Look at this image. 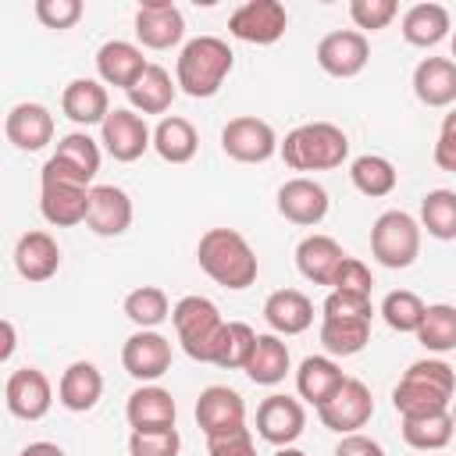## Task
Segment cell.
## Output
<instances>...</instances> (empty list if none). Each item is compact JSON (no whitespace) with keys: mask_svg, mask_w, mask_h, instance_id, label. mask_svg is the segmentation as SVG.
<instances>
[{"mask_svg":"<svg viewBox=\"0 0 456 456\" xmlns=\"http://www.w3.org/2000/svg\"><path fill=\"white\" fill-rule=\"evenodd\" d=\"M232 64H235V53L224 39L217 36H196L189 39L182 50H178V61H175V82L185 96L192 100H207L214 96L224 78L232 75Z\"/></svg>","mask_w":456,"mask_h":456,"instance_id":"3957f363","label":"cell"},{"mask_svg":"<svg viewBox=\"0 0 456 456\" xmlns=\"http://www.w3.org/2000/svg\"><path fill=\"white\" fill-rule=\"evenodd\" d=\"M403 442L410 449H420V452H438L449 445L456 424H452V413H428V417H403Z\"/></svg>","mask_w":456,"mask_h":456,"instance_id":"836d02e7","label":"cell"},{"mask_svg":"<svg viewBox=\"0 0 456 456\" xmlns=\"http://www.w3.org/2000/svg\"><path fill=\"white\" fill-rule=\"evenodd\" d=\"M264 321L274 335H303L314 324V303L299 289H278L264 299Z\"/></svg>","mask_w":456,"mask_h":456,"instance_id":"4316f807","label":"cell"},{"mask_svg":"<svg viewBox=\"0 0 456 456\" xmlns=\"http://www.w3.org/2000/svg\"><path fill=\"white\" fill-rule=\"evenodd\" d=\"M4 135L14 150L36 153L53 142V114L43 103H14L4 118Z\"/></svg>","mask_w":456,"mask_h":456,"instance_id":"ffe728a7","label":"cell"},{"mask_svg":"<svg viewBox=\"0 0 456 456\" xmlns=\"http://www.w3.org/2000/svg\"><path fill=\"white\" fill-rule=\"evenodd\" d=\"M253 346H256V331L249 324H242V321H228L224 331H221L217 353H214V367L246 370V363L253 356Z\"/></svg>","mask_w":456,"mask_h":456,"instance_id":"ab89813d","label":"cell"},{"mask_svg":"<svg viewBox=\"0 0 456 456\" xmlns=\"http://www.w3.org/2000/svg\"><path fill=\"white\" fill-rule=\"evenodd\" d=\"M103 395V374L96 363L89 360H75L64 367L61 381H57V403L71 413H89Z\"/></svg>","mask_w":456,"mask_h":456,"instance_id":"d4e9b609","label":"cell"},{"mask_svg":"<svg viewBox=\"0 0 456 456\" xmlns=\"http://www.w3.org/2000/svg\"><path fill=\"white\" fill-rule=\"evenodd\" d=\"M207 456H256L249 428H235V431L207 438Z\"/></svg>","mask_w":456,"mask_h":456,"instance_id":"c3c4849f","label":"cell"},{"mask_svg":"<svg viewBox=\"0 0 456 456\" xmlns=\"http://www.w3.org/2000/svg\"><path fill=\"white\" fill-rule=\"evenodd\" d=\"M342 260H346V249L331 235H321V232L306 235L296 246V267L314 285H331L335 274H338V267H342Z\"/></svg>","mask_w":456,"mask_h":456,"instance_id":"484cf974","label":"cell"},{"mask_svg":"<svg viewBox=\"0 0 456 456\" xmlns=\"http://www.w3.org/2000/svg\"><path fill=\"white\" fill-rule=\"evenodd\" d=\"M32 11L46 28H71L86 7H82V0H36Z\"/></svg>","mask_w":456,"mask_h":456,"instance_id":"7dc6e473","label":"cell"},{"mask_svg":"<svg viewBox=\"0 0 456 456\" xmlns=\"http://www.w3.org/2000/svg\"><path fill=\"white\" fill-rule=\"evenodd\" d=\"M196 424L207 438L214 435H224V431H235V428H246V403L235 388L228 385H210L200 392L196 399Z\"/></svg>","mask_w":456,"mask_h":456,"instance_id":"e0dca14e","label":"cell"},{"mask_svg":"<svg viewBox=\"0 0 456 456\" xmlns=\"http://www.w3.org/2000/svg\"><path fill=\"white\" fill-rule=\"evenodd\" d=\"M146 57L135 43L128 39H107L100 50H96V75L103 86H118V89H132L142 75H146Z\"/></svg>","mask_w":456,"mask_h":456,"instance_id":"d6986e66","label":"cell"},{"mask_svg":"<svg viewBox=\"0 0 456 456\" xmlns=\"http://www.w3.org/2000/svg\"><path fill=\"white\" fill-rule=\"evenodd\" d=\"M278 153L292 171H331L349 157V135L331 121H306L285 135Z\"/></svg>","mask_w":456,"mask_h":456,"instance_id":"277c9868","label":"cell"},{"mask_svg":"<svg viewBox=\"0 0 456 456\" xmlns=\"http://www.w3.org/2000/svg\"><path fill=\"white\" fill-rule=\"evenodd\" d=\"M370 253L381 267H410L420 256V224L406 210H385L370 228Z\"/></svg>","mask_w":456,"mask_h":456,"instance_id":"52a82bcc","label":"cell"},{"mask_svg":"<svg viewBox=\"0 0 456 456\" xmlns=\"http://www.w3.org/2000/svg\"><path fill=\"white\" fill-rule=\"evenodd\" d=\"M370 61V43L356 28H335L317 43V64L331 78H356Z\"/></svg>","mask_w":456,"mask_h":456,"instance_id":"7c38bea8","label":"cell"},{"mask_svg":"<svg viewBox=\"0 0 456 456\" xmlns=\"http://www.w3.org/2000/svg\"><path fill=\"white\" fill-rule=\"evenodd\" d=\"M399 14V4L395 0H349V18L356 28H385L392 18Z\"/></svg>","mask_w":456,"mask_h":456,"instance_id":"ee69618b","label":"cell"},{"mask_svg":"<svg viewBox=\"0 0 456 456\" xmlns=\"http://www.w3.org/2000/svg\"><path fill=\"white\" fill-rule=\"evenodd\" d=\"M278 146L281 142H278L274 128L264 118H253V114L232 118L221 128V150L239 164H264L278 153Z\"/></svg>","mask_w":456,"mask_h":456,"instance_id":"ba28073f","label":"cell"},{"mask_svg":"<svg viewBox=\"0 0 456 456\" xmlns=\"http://www.w3.org/2000/svg\"><path fill=\"white\" fill-rule=\"evenodd\" d=\"M321 424L335 435H356L370 417H374V399H370V388L356 378H346V385L317 410Z\"/></svg>","mask_w":456,"mask_h":456,"instance_id":"8fae6325","label":"cell"},{"mask_svg":"<svg viewBox=\"0 0 456 456\" xmlns=\"http://www.w3.org/2000/svg\"><path fill=\"white\" fill-rule=\"evenodd\" d=\"M196 260H200V267H203V274L210 281L232 289V292L249 289L256 281V274H260V264H256L253 246L235 228H207L200 235Z\"/></svg>","mask_w":456,"mask_h":456,"instance_id":"6da1fadb","label":"cell"},{"mask_svg":"<svg viewBox=\"0 0 456 456\" xmlns=\"http://www.w3.org/2000/svg\"><path fill=\"white\" fill-rule=\"evenodd\" d=\"M349 178L356 185V192L370 196V200H381L395 189L399 175H395V164L388 157H378V153H363L349 164Z\"/></svg>","mask_w":456,"mask_h":456,"instance_id":"e575fe53","label":"cell"},{"mask_svg":"<svg viewBox=\"0 0 456 456\" xmlns=\"http://www.w3.org/2000/svg\"><path fill=\"white\" fill-rule=\"evenodd\" d=\"M342 385H346V374L331 356H306L299 363V370H296V392L314 410H321Z\"/></svg>","mask_w":456,"mask_h":456,"instance_id":"f1b7e54d","label":"cell"},{"mask_svg":"<svg viewBox=\"0 0 456 456\" xmlns=\"http://www.w3.org/2000/svg\"><path fill=\"white\" fill-rule=\"evenodd\" d=\"M424 310H428L424 299L417 292H410V289H395V292H388L381 299V317L399 335H417V328L424 321Z\"/></svg>","mask_w":456,"mask_h":456,"instance_id":"60d3db41","label":"cell"},{"mask_svg":"<svg viewBox=\"0 0 456 456\" xmlns=\"http://www.w3.org/2000/svg\"><path fill=\"white\" fill-rule=\"evenodd\" d=\"M185 36V18L171 0H146L135 11V39L146 50H171Z\"/></svg>","mask_w":456,"mask_h":456,"instance_id":"2e32d148","label":"cell"},{"mask_svg":"<svg viewBox=\"0 0 456 456\" xmlns=\"http://www.w3.org/2000/svg\"><path fill=\"white\" fill-rule=\"evenodd\" d=\"M452 57H456V36H452Z\"/></svg>","mask_w":456,"mask_h":456,"instance_id":"9f6ffc18","label":"cell"},{"mask_svg":"<svg viewBox=\"0 0 456 456\" xmlns=\"http://www.w3.org/2000/svg\"><path fill=\"white\" fill-rule=\"evenodd\" d=\"M100 142H103V150H107L118 164H132V160H139V157L153 146V132L146 128V121H142L135 110L114 107V110L107 114V121L100 125Z\"/></svg>","mask_w":456,"mask_h":456,"instance_id":"30bf717a","label":"cell"},{"mask_svg":"<svg viewBox=\"0 0 456 456\" xmlns=\"http://www.w3.org/2000/svg\"><path fill=\"white\" fill-rule=\"evenodd\" d=\"M18 456H68L61 445H53V442H28Z\"/></svg>","mask_w":456,"mask_h":456,"instance_id":"816d5d0a","label":"cell"},{"mask_svg":"<svg viewBox=\"0 0 456 456\" xmlns=\"http://www.w3.org/2000/svg\"><path fill=\"white\" fill-rule=\"evenodd\" d=\"M171 324L178 331L185 356H192L200 363H214V353H217V342H221V331L228 321L207 296H182L171 306Z\"/></svg>","mask_w":456,"mask_h":456,"instance_id":"8992f818","label":"cell"},{"mask_svg":"<svg viewBox=\"0 0 456 456\" xmlns=\"http://www.w3.org/2000/svg\"><path fill=\"white\" fill-rule=\"evenodd\" d=\"M175 399L167 388L160 385H139L128 403H125V417L132 431H160V428H175Z\"/></svg>","mask_w":456,"mask_h":456,"instance_id":"603a6c76","label":"cell"},{"mask_svg":"<svg viewBox=\"0 0 456 456\" xmlns=\"http://www.w3.org/2000/svg\"><path fill=\"white\" fill-rule=\"evenodd\" d=\"M61 267V246L50 232H25L14 242V271L25 281H46Z\"/></svg>","mask_w":456,"mask_h":456,"instance_id":"cb8c5ba5","label":"cell"},{"mask_svg":"<svg viewBox=\"0 0 456 456\" xmlns=\"http://www.w3.org/2000/svg\"><path fill=\"white\" fill-rule=\"evenodd\" d=\"M324 317H342V321H370L374 317V306H370V296H349V292H328L324 306H321Z\"/></svg>","mask_w":456,"mask_h":456,"instance_id":"f6af8a7d","label":"cell"},{"mask_svg":"<svg viewBox=\"0 0 456 456\" xmlns=\"http://www.w3.org/2000/svg\"><path fill=\"white\" fill-rule=\"evenodd\" d=\"M420 228H428L431 239H456V192L452 189H431L420 200Z\"/></svg>","mask_w":456,"mask_h":456,"instance_id":"f35d334b","label":"cell"},{"mask_svg":"<svg viewBox=\"0 0 456 456\" xmlns=\"http://www.w3.org/2000/svg\"><path fill=\"white\" fill-rule=\"evenodd\" d=\"M285 28H289V11L278 0H249L239 11H232V18H228V32L253 46L278 43L285 36Z\"/></svg>","mask_w":456,"mask_h":456,"instance_id":"9c48e42d","label":"cell"},{"mask_svg":"<svg viewBox=\"0 0 456 456\" xmlns=\"http://www.w3.org/2000/svg\"><path fill=\"white\" fill-rule=\"evenodd\" d=\"M417 342L431 353L456 349V306L452 303H431L424 310L420 328H417Z\"/></svg>","mask_w":456,"mask_h":456,"instance_id":"74e56055","label":"cell"},{"mask_svg":"<svg viewBox=\"0 0 456 456\" xmlns=\"http://www.w3.org/2000/svg\"><path fill=\"white\" fill-rule=\"evenodd\" d=\"M303 428H306V410H303V403L292 399V395L274 392V395H267V399L256 406V435H260L264 442L278 445V449L292 445V442L303 435Z\"/></svg>","mask_w":456,"mask_h":456,"instance_id":"9a60e30c","label":"cell"},{"mask_svg":"<svg viewBox=\"0 0 456 456\" xmlns=\"http://www.w3.org/2000/svg\"><path fill=\"white\" fill-rule=\"evenodd\" d=\"M89 192L93 185L71 171L64 160L50 157L39 171V214L57 228H75L89 214Z\"/></svg>","mask_w":456,"mask_h":456,"instance_id":"5b68a950","label":"cell"},{"mask_svg":"<svg viewBox=\"0 0 456 456\" xmlns=\"http://www.w3.org/2000/svg\"><path fill=\"white\" fill-rule=\"evenodd\" d=\"M274 456H306V452H303V449H296V445H285V449H278Z\"/></svg>","mask_w":456,"mask_h":456,"instance_id":"db71d44e","label":"cell"},{"mask_svg":"<svg viewBox=\"0 0 456 456\" xmlns=\"http://www.w3.org/2000/svg\"><path fill=\"white\" fill-rule=\"evenodd\" d=\"M403 39L410 46H438L449 36V11L442 4H413L403 14Z\"/></svg>","mask_w":456,"mask_h":456,"instance_id":"1f68e13d","label":"cell"},{"mask_svg":"<svg viewBox=\"0 0 456 456\" xmlns=\"http://www.w3.org/2000/svg\"><path fill=\"white\" fill-rule=\"evenodd\" d=\"M431 157H435V164H438L442 171H452V175H456V110H449V114L442 118L438 142H435Z\"/></svg>","mask_w":456,"mask_h":456,"instance_id":"681fc988","label":"cell"},{"mask_svg":"<svg viewBox=\"0 0 456 456\" xmlns=\"http://www.w3.org/2000/svg\"><path fill=\"white\" fill-rule=\"evenodd\" d=\"M370 338V321H342L321 317V346L328 356H356Z\"/></svg>","mask_w":456,"mask_h":456,"instance_id":"d590c367","label":"cell"},{"mask_svg":"<svg viewBox=\"0 0 456 456\" xmlns=\"http://www.w3.org/2000/svg\"><path fill=\"white\" fill-rule=\"evenodd\" d=\"M175 93H178V82H171L167 68L150 64V68H146V75H142V78H139L125 96H128L132 110H139V114H164V110L171 107Z\"/></svg>","mask_w":456,"mask_h":456,"instance_id":"d6a6232c","label":"cell"},{"mask_svg":"<svg viewBox=\"0 0 456 456\" xmlns=\"http://www.w3.org/2000/svg\"><path fill=\"white\" fill-rule=\"evenodd\" d=\"M452 424H456V399H452Z\"/></svg>","mask_w":456,"mask_h":456,"instance_id":"11a10c76","label":"cell"},{"mask_svg":"<svg viewBox=\"0 0 456 456\" xmlns=\"http://www.w3.org/2000/svg\"><path fill=\"white\" fill-rule=\"evenodd\" d=\"M331 289L335 292H349V296H370V289H374L370 267L363 260H356V256H346L338 274H335V281H331Z\"/></svg>","mask_w":456,"mask_h":456,"instance_id":"bcb514c9","label":"cell"},{"mask_svg":"<svg viewBox=\"0 0 456 456\" xmlns=\"http://www.w3.org/2000/svg\"><path fill=\"white\" fill-rule=\"evenodd\" d=\"M153 150L167 164H189L200 150V135H196L192 121L171 114V118H160V125L153 128Z\"/></svg>","mask_w":456,"mask_h":456,"instance_id":"f546056e","label":"cell"},{"mask_svg":"<svg viewBox=\"0 0 456 456\" xmlns=\"http://www.w3.org/2000/svg\"><path fill=\"white\" fill-rule=\"evenodd\" d=\"M289 363L292 360H289V346L281 342V335L264 331V335H256V346H253V356L246 363V374H249L253 385H278V381H285Z\"/></svg>","mask_w":456,"mask_h":456,"instance_id":"4dcf8cb0","label":"cell"},{"mask_svg":"<svg viewBox=\"0 0 456 456\" xmlns=\"http://www.w3.org/2000/svg\"><path fill=\"white\" fill-rule=\"evenodd\" d=\"M178 449H182L178 428L132 431V435H128V452H132V456H178Z\"/></svg>","mask_w":456,"mask_h":456,"instance_id":"7bdbcfd3","label":"cell"},{"mask_svg":"<svg viewBox=\"0 0 456 456\" xmlns=\"http://www.w3.org/2000/svg\"><path fill=\"white\" fill-rule=\"evenodd\" d=\"M456 399V374L445 360H417L406 367L392 392V406L399 417H428L445 413Z\"/></svg>","mask_w":456,"mask_h":456,"instance_id":"7a4b0ae2","label":"cell"},{"mask_svg":"<svg viewBox=\"0 0 456 456\" xmlns=\"http://www.w3.org/2000/svg\"><path fill=\"white\" fill-rule=\"evenodd\" d=\"M128 224H132V200H128V192L118 189V185H93L86 228L93 235L114 239V235H125Z\"/></svg>","mask_w":456,"mask_h":456,"instance_id":"44dd1931","label":"cell"},{"mask_svg":"<svg viewBox=\"0 0 456 456\" xmlns=\"http://www.w3.org/2000/svg\"><path fill=\"white\" fill-rule=\"evenodd\" d=\"M278 214L299 228H314L328 217V192L314 178H289L278 189Z\"/></svg>","mask_w":456,"mask_h":456,"instance_id":"ac0fdd59","label":"cell"},{"mask_svg":"<svg viewBox=\"0 0 456 456\" xmlns=\"http://www.w3.org/2000/svg\"><path fill=\"white\" fill-rule=\"evenodd\" d=\"M413 93L424 107L456 103V61L452 57H424L413 68Z\"/></svg>","mask_w":456,"mask_h":456,"instance_id":"83f0119b","label":"cell"},{"mask_svg":"<svg viewBox=\"0 0 456 456\" xmlns=\"http://www.w3.org/2000/svg\"><path fill=\"white\" fill-rule=\"evenodd\" d=\"M61 110L68 121L89 128V125H103L110 114V96L107 86L96 78H71L61 93Z\"/></svg>","mask_w":456,"mask_h":456,"instance_id":"7402d4cb","label":"cell"},{"mask_svg":"<svg viewBox=\"0 0 456 456\" xmlns=\"http://www.w3.org/2000/svg\"><path fill=\"white\" fill-rule=\"evenodd\" d=\"M4 403L18 420H43L50 413L53 403V388L50 378L39 367H18L7 374L4 385Z\"/></svg>","mask_w":456,"mask_h":456,"instance_id":"4fadbf2b","label":"cell"},{"mask_svg":"<svg viewBox=\"0 0 456 456\" xmlns=\"http://www.w3.org/2000/svg\"><path fill=\"white\" fill-rule=\"evenodd\" d=\"M125 317L139 328V331H157V324L164 317H171V303L164 296V289L157 285H139L125 296Z\"/></svg>","mask_w":456,"mask_h":456,"instance_id":"8d00e7d4","label":"cell"},{"mask_svg":"<svg viewBox=\"0 0 456 456\" xmlns=\"http://www.w3.org/2000/svg\"><path fill=\"white\" fill-rule=\"evenodd\" d=\"M53 157L64 160L71 171H78L86 182H93L96 171H100V146H96V139H89L86 132H68V135H61Z\"/></svg>","mask_w":456,"mask_h":456,"instance_id":"b9f144b4","label":"cell"},{"mask_svg":"<svg viewBox=\"0 0 456 456\" xmlns=\"http://www.w3.org/2000/svg\"><path fill=\"white\" fill-rule=\"evenodd\" d=\"M0 328H4V346H0V360H11V353H14V324H11V321H4Z\"/></svg>","mask_w":456,"mask_h":456,"instance_id":"f5cc1de1","label":"cell"},{"mask_svg":"<svg viewBox=\"0 0 456 456\" xmlns=\"http://www.w3.org/2000/svg\"><path fill=\"white\" fill-rule=\"evenodd\" d=\"M121 367L135 381L153 385L157 378H164L171 370V342L160 331H135L121 346Z\"/></svg>","mask_w":456,"mask_h":456,"instance_id":"5bb4252c","label":"cell"},{"mask_svg":"<svg viewBox=\"0 0 456 456\" xmlns=\"http://www.w3.org/2000/svg\"><path fill=\"white\" fill-rule=\"evenodd\" d=\"M335 456H385L381 442L367 438V435H342V442L335 445Z\"/></svg>","mask_w":456,"mask_h":456,"instance_id":"f907efd6","label":"cell"}]
</instances>
